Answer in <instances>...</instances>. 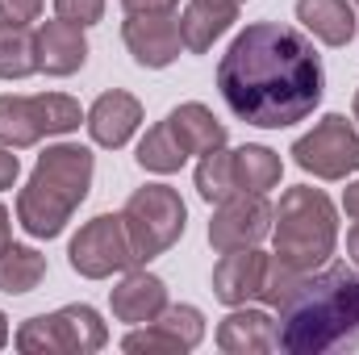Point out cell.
Masks as SVG:
<instances>
[{"label":"cell","mask_w":359,"mask_h":355,"mask_svg":"<svg viewBox=\"0 0 359 355\" xmlns=\"http://www.w3.org/2000/svg\"><path fill=\"white\" fill-rule=\"evenodd\" d=\"M168 121H172V130L180 134V142H184L188 155H209V151L226 147V138H230L226 126L213 117V109L201 105V100H184V105H176V109L168 113Z\"/></svg>","instance_id":"18"},{"label":"cell","mask_w":359,"mask_h":355,"mask_svg":"<svg viewBox=\"0 0 359 355\" xmlns=\"http://www.w3.org/2000/svg\"><path fill=\"white\" fill-rule=\"evenodd\" d=\"M121 222H126L134 260L142 267L180 243V234L188 226V209H184V201H180V192L172 184H147V188L130 192V201L121 209Z\"/></svg>","instance_id":"5"},{"label":"cell","mask_w":359,"mask_h":355,"mask_svg":"<svg viewBox=\"0 0 359 355\" xmlns=\"http://www.w3.org/2000/svg\"><path fill=\"white\" fill-rule=\"evenodd\" d=\"M351 109H355V121H359V92H355V105H351Z\"/></svg>","instance_id":"37"},{"label":"cell","mask_w":359,"mask_h":355,"mask_svg":"<svg viewBox=\"0 0 359 355\" xmlns=\"http://www.w3.org/2000/svg\"><path fill=\"white\" fill-rule=\"evenodd\" d=\"M351 4H359V0H351Z\"/></svg>","instance_id":"38"},{"label":"cell","mask_w":359,"mask_h":355,"mask_svg":"<svg viewBox=\"0 0 359 355\" xmlns=\"http://www.w3.org/2000/svg\"><path fill=\"white\" fill-rule=\"evenodd\" d=\"M138 168L142 172H155V176H172L180 172L184 163H188V151H184V142H180V134L172 130V121L163 117L159 126H151L147 134H142V142H138Z\"/></svg>","instance_id":"20"},{"label":"cell","mask_w":359,"mask_h":355,"mask_svg":"<svg viewBox=\"0 0 359 355\" xmlns=\"http://www.w3.org/2000/svg\"><path fill=\"white\" fill-rule=\"evenodd\" d=\"M217 347L226 355H264L276 351V318L251 305H234L217 322Z\"/></svg>","instance_id":"14"},{"label":"cell","mask_w":359,"mask_h":355,"mask_svg":"<svg viewBox=\"0 0 359 355\" xmlns=\"http://www.w3.org/2000/svg\"><path fill=\"white\" fill-rule=\"evenodd\" d=\"M34 34H38V72L63 80V76H76L88 63L84 25H72L63 17H55V21H42Z\"/></svg>","instance_id":"13"},{"label":"cell","mask_w":359,"mask_h":355,"mask_svg":"<svg viewBox=\"0 0 359 355\" xmlns=\"http://www.w3.org/2000/svg\"><path fill=\"white\" fill-rule=\"evenodd\" d=\"M297 21L326 46H347L359 29L351 0H297Z\"/></svg>","instance_id":"17"},{"label":"cell","mask_w":359,"mask_h":355,"mask_svg":"<svg viewBox=\"0 0 359 355\" xmlns=\"http://www.w3.org/2000/svg\"><path fill=\"white\" fill-rule=\"evenodd\" d=\"M46 280V255L21 243H8L0 251V293L8 297H25Z\"/></svg>","instance_id":"21"},{"label":"cell","mask_w":359,"mask_h":355,"mask_svg":"<svg viewBox=\"0 0 359 355\" xmlns=\"http://www.w3.org/2000/svg\"><path fill=\"white\" fill-rule=\"evenodd\" d=\"M38 72V34L17 21H0V80H29Z\"/></svg>","instance_id":"22"},{"label":"cell","mask_w":359,"mask_h":355,"mask_svg":"<svg viewBox=\"0 0 359 355\" xmlns=\"http://www.w3.org/2000/svg\"><path fill=\"white\" fill-rule=\"evenodd\" d=\"M42 138H46V130H42V113H38V96L4 92L0 96V142L13 151H25V147H38Z\"/></svg>","instance_id":"19"},{"label":"cell","mask_w":359,"mask_h":355,"mask_svg":"<svg viewBox=\"0 0 359 355\" xmlns=\"http://www.w3.org/2000/svg\"><path fill=\"white\" fill-rule=\"evenodd\" d=\"M347 255H351V264L359 267V222L347 230Z\"/></svg>","instance_id":"35"},{"label":"cell","mask_w":359,"mask_h":355,"mask_svg":"<svg viewBox=\"0 0 359 355\" xmlns=\"http://www.w3.org/2000/svg\"><path fill=\"white\" fill-rule=\"evenodd\" d=\"M343 209H347V217H351V222H359V180L347 184V192H343Z\"/></svg>","instance_id":"33"},{"label":"cell","mask_w":359,"mask_h":355,"mask_svg":"<svg viewBox=\"0 0 359 355\" xmlns=\"http://www.w3.org/2000/svg\"><path fill=\"white\" fill-rule=\"evenodd\" d=\"M280 176H284V163L271 147H259V142H247L234 151V180H238V192H271L280 188Z\"/></svg>","instance_id":"23"},{"label":"cell","mask_w":359,"mask_h":355,"mask_svg":"<svg viewBox=\"0 0 359 355\" xmlns=\"http://www.w3.org/2000/svg\"><path fill=\"white\" fill-rule=\"evenodd\" d=\"M17 176H21V159L13 155V147L0 142V188H13Z\"/></svg>","instance_id":"31"},{"label":"cell","mask_w":359,"mask_h":355,"mask_svg":"<svg viewBox=\"0 0 359 355\" xmlns=\"http://www.w3.org/2000/svg\"><path fill=\"white\" fill-rule=\"evenodd\" d=\"M126 13H176L180 0H121Z\"/></svg>","instance_id":"32"},{"label":"cell","mask_w":359,"mask_h":355,"mask_svg":"<svg viewBox=\"0 0 359 355\" xmlns=\"http://www.w3.org/2000/svg\"><path fill=\"white\" fill-rule=\"evenodd\" d=\"M292 163L318 180H347L359 172V130L343 113H326L292 142Z\"/></svg>","instance_id":"6"},{"label":"cell","mask_w":359,"mask_h":355,"mask_svg":"<svg viewBox=\"0 0 359 355\" xmlns=\"http://www.w3.org/2000/svg\"><path fill=\"white\" fill-rule=\"evenodd\" d=\"M67 264H72V272H80L84 280H104L113 272L138 267L121 213H96L92 222H84L80 234L67 247Z\"/></svg>","instance_id":"7"},{"label":"cell","mask_w":359,"mask_h":355,"mask_svg":"<svg viewBox=\"0 0 359 355\" xmlns=\"http://www.w3.org/2000/svg\"><path fill=\"white\" fill-rule=\"evenodd\" d=\"M121 42L134 55L138 67L163 72L184 55V29L180 13H126L121 21Z\"/></svg>","instance_id":"9"},{"label":"cell","mask_w":359,"mask_h":355,"mask_svg":"<svg viewBox=\"0 0 359 355\" xmlns=\"http://www.w3.org/2000/svg\"><path fill=\"white\" fill-rule=\"evenodd\" d=\"M55 17L88 29V25H96L104 17V0H55Z\"/></svg>","instance_id":"29"},{"label":"cell","mask_w":359,"mask_h":355,"mask_svg":"<svg viewBox=\"0 0 359 355\" xmlns=\"http://www.w3.org/2000/svg\"><path fill=\"white\" fill-rule=\"evenodd\" d=\"M217 88L230 113L259 130L305 121L326 92L313 42L280 21H251L217 63Z\"/></svg>","instance_id":"1"},{"label":"cell","mask_w":359,"mask_h":355,"mask_svg":"<svg viewBox=\"0 0 359 355\" xmlns=\"http://www.w3.org/2000/svg\"><path fill=\"white\" fill-rule=\"evenodd\" d=\"M13 243V217H8V209L0 205V251Z\"/></svg>","instance_id":"34"},{"label":"cell","mask_w":359,"mask_h":355,"mask_svg":"<svg viewBox=\"0 0 359 355\" xmlns=\"http://www.w3.org/2000/svg\"><path fill=\"white\" fill-rule=\"evenodd\" d=\"M38 113H42V130H46V138L72 134V130H80V121H84L80 105H76L72 96H63V92H38Z\"/></svg>","instance_id":"25"},{"label":"cell","mask_w":359,"mask_h":355,"mask_svg":"<svg viewBox=\"0 0 359 355\" xmlns=\"http://www.w3.org/2000/svg\"><path fill=\"white\" fill-rule=\"evenodd\" d=\"M234 21H238V0H188L184 13H180L184 51L205 55Z\"/></svg>","instance_id":"15"},{"label":"cell","mask_w":359,"mask_h":355,"mask_svg":"<svg viewBox=\"0 0 359 355\" xmlns=\"http://www.w3.org/2000/svg\"><path fill=\"white\" fill-rule=\"evenodd\" d=\"M168 305H172V301H168V284H163L155 272H147V267H130V272L113 284V293H109V309H113V318L126 322V326H147V322H155Z\"/></svg>","instance_id":"11"},{"label":"cell","mask_w":359,"mask_h":355,"mask_svg":"<svg viewBox=\"0 0 359 355\" xmlns=\"http://www.w3.org/2000/svg\"><path fill=\"white\" fill-rule=\"evenodd\" d=\"M121 351H134V355L138 351H184V343H180L168 326L147 322V326H134V330L121 339Z\"/></svg>","instance_id":"28"},{"label":"cell","mask_w":359,"mask_h":355,"mask_svg":"<svg viewBox=\"0 0 359 355\" xmlns=\"http://www.w3.org/2000/svg\"><path fill=\"white\" fill-rule=\"evenodd\" d=\"M196 192H201V201H209V205H217V201H226V196L238 192V180H234V151L217 147V151L201 155V163H196Z\"/></svg>","instance_id":"24"},{"label":"cell","mask_w":359,"mask_h":355,"mask_svg":"<svg viewBox=\"0 0 359 355\" xmlns=\"http://www.w3.org/2000/svg\"><path fill=\"white\" fill-rule=\"evenodd\" d=\"M17 351L25 355H80L76 343V326L67 318V309H55V314H38V318H25L13 335Z\"/></svg>","instance_id":"16"},{"label":"cell","mask_w":359,"mask_h":355,"mask_svg":"<svg viewBox=\"0 0 359 355\" xmlns=\"http://www.w3.org/2000/svg\"><path fill=\"white\" fill-rule=\"evenodd\" d=\"M271 222H276V205L268 201V192H234L217 201L209 217V247L222 255L259 247L271 234Z\"/></svg>","instance_id":"8"},{"label":"cell","mask_w":359,"mask_h":355,"mask_svg":"<svg viewBox=\"0 0 359 355\" xmlns=\"http://www.w3.org/2000/svg\"><path fill=\"white\" fill-rule=\"evenodd\" d=\"M276 351L330 355L359 347V267L326 264L276 305Z\"/></svg>","instance_id":"2"},{"label":"cell","mask_w":359,"mask_h":355,"mask_svg":"<svg viewBox=\"0 0 359 355\" xmlns=\"http://www.w3.org/2000/svg\"><path fill=\"white\" fill-rule=\"evenodd\" d=\"M38 13H42V0H0V21L29 25V21H38Z\"/></svg>","instance_id":"30"},{"label":"cell","mask_w":359,"mask_h":355,"mask_svg":"<svg viewBox=\"0 0 359 355\" xmlns=\"http://www.w3.org/2000/svg\"><path fill=\"white\" fill-rule=\"evenodd\" d=\"M4 343H8V318L0 314V347H4Z\"/></svg>","instance_id":"36"},{"label":"cell","mask_w":359,"mask_h":355,"mask_svg":"<svg viewBox=\"0 0 359 355\" xmlns=\"http://www.w3.org/2000/svg\"><path fill=\"white\" fill-rule=\"evenodd\" d=\"M96 176V159L88 147L80 142H50L34 172L25 180V188L17 192V222L25 234L34 239H59L72 222V213L84 205Z\"/></svg>","instance_id":"3"},{"label":"cell","mask_w":359,"mask_h":355,"mask_svg":"<svg viewBox=\"0 0 359 355\" xmlns=\"http://www.w3.org/2000/svg\"><path fill=\"white\" fill-rule=\"evenodd\" d=\"M268 251L247 247V251H226L222 264L213 267V297L222 305H251L264 293V276H268Z\"/></svg>","instance_id":"12"},{"label":"cell","mask_w":359,"mask_h":355,"mask_svg":"<svg viewBox=\"0 0 359 355\" xmlns=\"http://www.w3.org/2000/svg\"><path fill=\"white\" fill-rule=\"evenodd\" d=\"M84 126H88V134H92L96 147L121 151V147L138 134V126H142V100H138L134 92H126V88L100 92V96L92 100Z\"/></svg>","instance_id":"10"},{"label":"cell","mask_w":359,"mask_h":355,"mask_svg":"<svg viewBox=\"0 0 359 355\" xmlns=\"http://www.w3.org/2000/svg\"><path fill=\"white\" fill-rule=\"evenodd\" d=\"M271 239H276V260L297 272H318L330 264L334 247H339V209L322 188L297 184L284 188L280 205H276V222H271Z\"/></svg>","instance_id":"4"},{"label":"cell","mask_w":359,"mask_h":355,"mask_svg":"<svg viewBox=\"0 0 359 355\" xmlns=\"http://www.w3.org/2000/svg\"><path fill=\"white\" fill-rule=\"evenodd\" d=\"M238 4H243V0H238Z\"/></svg>","instance_id":"39"},{"label":"cell","mask_w":359,"mask_h":355,"mask_svg":"<svg viewBox=\"0 0 359 355\" xmlns=\"http://www.w3.org/2000/svg\"><path fill=\"white\" fill-rule=\"evenodd\" d=\"M67 309V318H72V326H76V339H80V355H92L100 351L104 343H109V326L100 322V314L92 309V305H63Z\"/></svg>","instance_id":"27"},{"label":"cell","mask_w":359,"mask_h":355,"mask_svg":"<svg viewBox=\"0 0 359 355\" xmlns=\"http://www.w3.org/2000/svg\"><path fill=\"white\" fill-rule=\"evenodd\" d=\"M155 322L176 335L180 343H184V351H196L201 339H205V314H201L196 305H168Z\"/></svg>","instance_id":"26"}]
</instances>
